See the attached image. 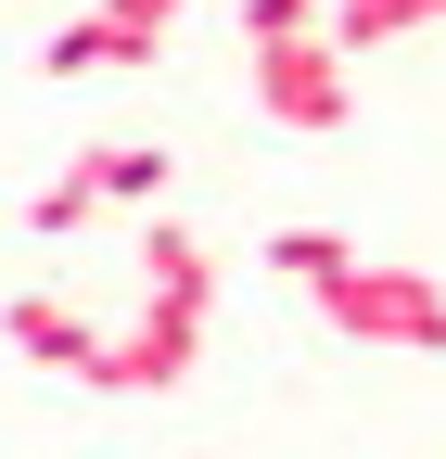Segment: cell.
<instances>
[{
  "mask_svg": "<svg viewBox=\"0 0 446 459\" xmlns=\"http://www.w3.org/2000/svg\"><path fill=\"white\" fill-rule=\"evenodd\" d=\"M319 319L345 344H396V358H446V281L433 268H382V255H345L319 281Z\"/></svg>",
  "mask_w": 446,
  "mask_h": 459,
  "instance_id": "cell-1",
  "label": "cell"
},
{
  "mask_svg": "<svg viewBox=\"0 0 446 459\" xmlns=\"http://www.w3.org/2000/svg\"><path fill=\"white\" fill-rule=\"evenodd\" d=\"M357 51L331 39V26H294V39H255V115L268 128H294V141H331L357 115Z\"/></svg>",
  "mask_w": 446,
  "mask_h": 459,
  "instance_id": "cell-2",
  "label": "cell"
},
{
  "mask_svg": "<svg viewBox=\"0 0 446 459\" xmlns=\"http://www.w3.org/2000/svg\"><path fill=\"white\" fill-rule=\"evenodd\" d=\"M192 358H204V307L141 294V319L116 332V358H102V395H166V383H192Z\"/></svg>",
  "mask_w": 446,
  "mask_h": 459,
  "instance_id": "cell-3",
  "label": "cell"
},
{
  "mask_svg": "<svg viewBox=\"0 0 446 459\" xmlns=\"http://www.w3.org/2000/svg\"><path fill=\"white\" fill-rule=\"evenodd\" d=\"M0 332H13L39 370H77V383H102V358H116V332H102V319H77L64 294H13V307H0Z\"/></svg>",
  "mask_w": 446,
  "mask_h": 459,
  "instance_id": "cell-4",
  "label": "cell"
},
{
  "mask_svg": "<svg viewBox=\"0 0 446 459\" xmlns=\"http://www.w3.org/2000/svg\"><path fill=\"white\" fill-rule=\"evenodd\" d=\"M39 65H51V77H128V65H153V39H128L116 13H64Z\"/></svg>",
  "mask_w": 446,
  "mask_h": 459,
  "instance_id": "cell-5",
  "label": "cell"
},
{
  "mask_svg": "<svg viewBox=\"0 0 446 459\" xmlns=\"http://www.w3.org/2000/svg\"><path fill=\"white\" fill-rule=\"evenodd\" d=\"M90 217H102V166L77 153V166H64V179H51V192L26 204V230H39V243H64V230H90Z\"/></svg>",
  "mask_w": 446,
  "mask_h": 459,
  "instance_id": "cell-6",
  "label": "cell"
},
{
  "mask_svg": "<svg viewBox=\"0 0 446 459\" xmlns=\"http://www.w3.org/2000/svg\"><path fill=\"white\" fill-rule=\"evenodd\" d=\"M345 255H357V243H345V230H268V268H281V281H294V294H319V281H331V268H345Z\"/></svg>",
  "mask_w": 446,
  "mask_h": 459,
  "instance_id": "cell-7",
  "label": "cell"
},
{
  "mask_svg": "<svg viewBox=\"0 0 446 459\" xmlns=\"http://www.w3.org/2000/svg\"><path fill=\"white\" fill-rule=\"evenodd\" d=\"M90 166H102V204H153L166 192V141H102Z\"/></svg>",
  "mask_w": 446,
  "mask_h": 459,
  "instance_id": "cell-8",
  "label": "cell"
},
{
  "mask_svg": "<svg viewBox=\"0 0 446 459\" xmlns=\"http://www.w3.org/2000/svg\"><path fill=\"white\" fill-rule=\"evenodd\" d=\"M294 26H331V0H243V39H294Z\"/></svg>",
  "mask_w": 446,
  "mask_h": 459,
  "instance_id": "cell-9",
  "label": "cell"
},
{
  "mask_svg": "<svg viewBox=\"0 0 446 459\" xmlns=\"http://www.w3.org/2000/svg\"><path fill=\"white\" fill-rule=\"evenodd\" d=\"M90 13H116L128 39H153V51H166V26H179V13H192V0H90Z\"/></svg>",
  "mask_w": 446,
  "mask_h": 459,
  "instance_id": "cell-10",
  "label": "cell"
}]
</instances>
